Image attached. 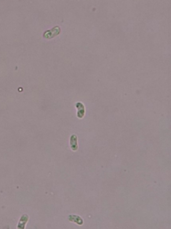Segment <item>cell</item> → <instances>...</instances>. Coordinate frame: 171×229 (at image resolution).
Returning a JSON list of instances; mask_svg holds the SVG:
<instances>
[{
  "label": "cell",
  "instance_id": "6da1fadb",
  "mask_svg": "<svg viewBox=\"0 0 171 229\" xmlns=\"http://www.w3.org/2000/svg\"><path fill=\"white\" fill-rule=\"evenodd\" d=\"M28 216L27 215H24L21 217L18 226V229H24L25 228V225L28 222Z\"/></svg>",
  "mask_w": 171,
  "mask_h": 229
},
{
  "label": "cell",
  "instance_id": "7a4b0ae2",
  "mask_svg": "<svg viewBox=\"0 0 171 229\" xmlns=\"http://www.w3.org/2000/svg\"><path fill=\"white\" fill-rule=\"evenodd\" d=\"M70 145H71L72 149L74 151L77 150V149H78V145H77L76 135H72L71 139H70Z\"/></svg>",
  "mask_w": 171,
  "mask_h": 229
}]
</instances>
